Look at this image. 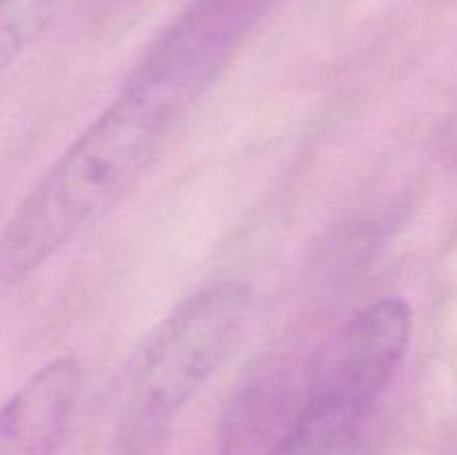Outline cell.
Here are the masks:
<instances>
[{"label":"cell","mask_w":457,"mask_h":455,"mask_svg":"<svg viewBox=\"0 0 457 455\" xmlns=\"http://www.w3.org/2000/svg\"><path fill=\"white\" fill-rule=\"evenodd\" d=\"M411 339L413 308L402 297H382L360 308L311 360L299 406L370 426L409 355Z\"/></svg>","instance_id":"obj_3"},{"label":"cell","mask_w":457,"mask_h":455,"mask_svg":"<svg viewBox=\"0 0 457 455\" xmlns=\"http://www.w3.org/2000/svg\"><path fill=\"white\" fill-rule=\"evenodd\" d=\"M83 386V366L65 355L29 375L0 406V455H56Z\"/></svg>","instance_id":"obj_4"},{"label":"cell","mask_w":457,"mask_h":455,"mask_svg":"<svg viewBox=\"0 0 457 455\" xmlns=\"http://www.w3.org/2000/svg\"><path fill=\"white\" fill-rule=\"evenodd\" d=\"M199 98V89L143 58L119 96L0 228V284L34 275L110 214L150 172Z\"/></svg>","instance_id":"obj_1"},{"label":"cell","mask_w":457,"mask_h":455,"mask_svg":"<svg viewBox=\"0 0 457 455\" xmlns=\"http://www.w3.org/2000/svg\"><path fill=\"white\" fill-rule=\"evenodd\" d=\"M253 315L244 281L205 285L174 308L143 348L125 395L120 437L141 451L163 435L237 352Z\"/></svg>","instance_id":"obj_2"},{"label":"cell","mask_w":457,"mask_h":455,"mask_svg":"<svg viewBox=\"0 0 457 455\" xmlns=\"http://www.w3.org/2000/svg\"><path fill=\"white\" fill-rule=\"evenodd\" d=\"M62 0H0V80L43 36Z\"/></svg>","instance_id":"obj_5"}]
</instances>
